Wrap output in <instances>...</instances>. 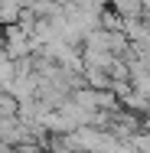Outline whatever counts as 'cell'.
I'll list each match as a JSON object with an SVG mask.
<instances>
[{
	"mask_svg": "<svg viewBox=\"0 0 150 153\" xmlns=\"http://www.w3.org/2000/svg\"><path fill=\"white\" fill-rule=\"evenodd\" d=\"M111 10L118 13L121 20H140L144 16V0H111Z\"/></svg>",
	"mask_w": 150,
	"mask_h": 153,
	"instance_id": "6da1fadb",
	"label": "cell"
}]
</instances>
